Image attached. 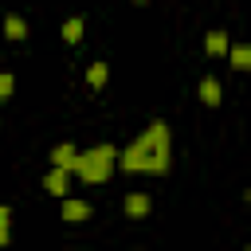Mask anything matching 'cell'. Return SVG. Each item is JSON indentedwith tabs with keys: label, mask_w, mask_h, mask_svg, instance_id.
<instances>
[{
	"label": "cell",
	"mask_w": 251,
	"mask_h": 251,
	"mask_svg": "<svg viewBox=\"0 0 251 251\" xmlns=\"http://www.w3.org/2000/svg\"><path fill=\"white\" fill-rule=\"evenodd\" d=\"M169 165H173V129L161 118H153L126 149H118V169L122 173L161 176V173H169Z\"/></svg>",
	"instance_id": "obj_1"
},
{
	"label": "cell",
	"mask_w": 251,
	"mask_h": 251,
	"mask_svg": "<svg viewBox=\"0 0 251 251\" xmlns=\"http://www.w3.org/2000/svg\"><path fill=\"white\" fill-rule=\"evenodd\" d=\"M114 169H118V145L98 141L94 149H78L71 173H75L82 184H106V180L114 176Z\"/></svg>",
	"instance_id": "obj_2"
},
{
	"label": "cell",
	"mask_w": 251,
	"mask_h": 251,
	"mask_svg": "<svg viewBox=\"0 0 251 251\" xmlns=\"http://www.w3.org/2000/svg\"><path fill=\"white\" fill-rule=\"evenodd\" d=\"M59 220H63V224H82V220H90V204L78 200V196H63V204H59Z\"/></svg>",
	"instance_id": "obj_3"
},
{
	"label": "cell",
	"mask_w": 251,
	"mask_h": 251,
	"mask_svg": "<svg viewBox=\"0 0 251 251\" xmlns=\"http://www.w3.org/2000/svg\"><path fill=\"white\" fill-rule=\"evenodd\" d=\"M43 188H47L51 196H59V200H63V196L71 192V169H55V165H51V173L43 176Z\"/></svg>",
	"instance_id": "obj_4"
},
{
	"label": "cell",
	"mask_w": 251,
	"mask_h": 251,
	"mask_svg": "<svg viewBox=\"0 0 251 251\" xmlns=\"http://www.w3.org/2000/svg\"><path fill=\"white\" fill-rule=\"evenodd\" d=\"M149 208H153V200H149L145 192H126V200H122V212H126L129 220H145Z\"/></svg>",
	"instance_id": "obj_5"
},
{
	"label": "cell",
	"mask_w": 251,
	"mask_h": 251,
	"mask_svg": "<svg viewBox=\"0 0 251 251\" xmlns=\"http://www.w3.org/2000/svg\"><path fill=\"white\" fill-rule=\"evenodd\" d=\"M200 102H204V106H212V110L224 102V86H220V78H216V75H204V78H200Z\"/></svg>",
	"instance_id": "obj_6"
},
{
	"label": "cell",
	"mask_w": 251,
	"mask_h": 251,
	"mask_svg": "<svg viewBox=\"0 0 251 251\" xmlns=\"http://www.w3.org/2000/svg\"><path fill=\"white\" fill-rule=\"evenodd\" d=\"M51 165L55 169H75V157H78V149L71 145V141H59V145H51Z\"/></svg>",
	"instance_id": "obj_7"
},
{
	"label": "cell",
	"mask_w": 251,
	"mask_h": 251,
	"mask_svg": "<svg viewBox=\"0 0 251 251\" xmlns=\"http://www.w3.org/2000/svg\"><path fill=\"white\" fill-rule=\"evenodd\" d=\"M4 39H12V43L27 39V24H24V16H16V12L4 16Z\"/></svg>",
	"instance_id": "obj_8"
},
{
	"label": "cell",
	"mask_w": 251,
	"mask_h": 251,
	"mask_svg": "<svg viewBox=\"0 0 251 251\" xmlns=\"http://www.w3.org/2000/svg\"><path fill=\"white\" fill-rule=\"evenodd\" d=\"M227 63L235 71H251V43H231L227 47Z\"/></svg>",
	"instance_id": "obj_9"
},
{
	"label": "cell",
	"mask_w": 251,
	"mask_h": 251,
	"mask_svg": "<svg viewBox=\"0 0 251 251\" xmlns=\"http://www.w3.org/2000/svg\"><path fill=\"white\" fill-rule=\"evenodd\" d=\"M227 47H231L227 31H208V35H204V51H208V55H227Z\"/></svg>",
	"instance_id": "obj_10"
},
{
	"label": "cell",
	"mask_w": 251,
	"mask_h": 251,
	"mask_svg": "<svg viewBox=\"0 0 251 251\" xmlns=\"http://www.w3.org/2000/svg\"><path fill=\"white\" fill-rule=\"evenodd\" d=\"M106 78H110V67H106V63H90V67H86V86H90V90H102Z\"/></svg>",
	"instance_id": "obj_11"
},
{
	"label": "cell",
	"mask_w": 251,
	"mask_h": 251,
	"mask_svg": "<svg viewBox=\"0 0 251 251\" xmlns=\"http://www.w3.org/2000/svg\"><path fill=\"white\" fill-rule=\"evenodd\" d=\"M82 27H86L82 16H71V20L63 24V43H78V39H82Z\"/></svg>",
	"instance_id": "obj_12"
},
{
	"label": "cell",
	"mask_w": 251,
	"mask_h": 251,
	"mask_svg": "<svg viewBox=\"0 0 251 251\" xmlns=\"http://www.w3.org/2000/svg\"><path fill=\"white\" fill-rule=\"evenodd\" d=\"M8 243H12V208L0 204V247H8Z\"/></svg>",
	"instance_id": "obj_13"
},
{
	"label": "cell",
	"mask_w": 251,
	"mask_h": 251,
	"mask_svg": "<svg viewBox=\"0 0 251 251\" xmlns=\"http://www.w3.org/2000/svg\"><path fill=\"white\" fill-rule=\"evenodd\" d=\"M12 90H16V75L12 71H0V102H8Z\"/></svg>",
	"instance_id": "obj_14"
},
{
	"label": "cell",
	"mask_w": 251,
	"mask_h": 251,
	"mask_svg": "<svg viewBox=\"0 0 251 251\" xmlns=\"http://www.w3.org/2000/svg\"><path fill=\"white\" fill-rule=\"evenodd\" d=\"M129 4H137V8H141V4H149V0H129Z\"/></svg>",
	"instance_id": "obj_15"
},
{
	"label": "cell",
	"mask_w": 251,
	"mask_h": 251,
	"mask_svg": "<svg viewBox=\"0 0 251 251\" xmlns=\"http://www.w3.org/2000/svg\"><path fill=\"white\" fill-rule=\"evenodd\" d=\"M247 200H251V192H247Z\"/></svg>",
	"instance_id": "obj_16"
},
{
	"label": "cell",
	"mask_w": 251,
	"mask_h": 251,
	"mask_svg": "<svg viewBox=\"0 0 251 251\" xmlns=\"http://www.w3.org/2000/svg\"><path fill=\"white\" fill-rule=\"evenodd\" d=\"M247 251H251V247H247Z\"/></svg>",
	"instance_id": "obj_17"
}]
</instances>
